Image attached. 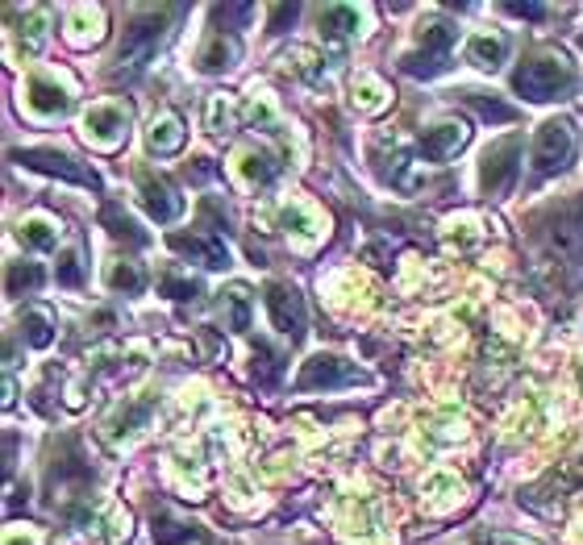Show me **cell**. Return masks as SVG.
<instances>
[{"mask_svg": "<svg viewBox=\"0 0 583 545\" xmlns=\"http://www.w3.org/2000/svg\"><path fill=\"white\" fill-rule=\"evenodd\" d=\"M175 17V9H142L138 17L130 22L125 29V38H121V50H117V67H113V79H130V75H138L150 59H155V50L163 47L167 38V22Z\"/></svg>", "mask_w": 583, "mask_h": 545, "instance_id": "6da1fadb", "label": "cell"}, {"mask_svg": "<svg viewBox=\"0 0 583 545\" xmlns=\"http://www.w3.org/2000/svg\"><path fill=\"white\" fill-rule=\"evenodd\" d=\"M513 92H521L525 100H555V96L575 92V72L571 63L559 54H537L525 59L513 72Z\"/></svg>", "mask_w": 583, "mask_h": 545, "instance_id": "7a4b0ae2", "label": "cell"}, {"mask_svg": "<svg viewBox=\"0 0 583 545\" xmlns=\"http://www.w3.org/2000/svg\"><path fill=\"white\" fill-rule=\"evenodd\" d=\"M454 42H459V25L450 22V17H429V22H421V29H417V50H409L400 67L409 75L446 72V59H450Z\"/></svg>", "mask_w": 583, "mask_h": 545, "instance_id": "3957f363", "label": "cell"}, {"mask_svg": "<svg viewBox=\"0 0 583 545\" xmlns=\"http://www.w3.org/2000/svg\"><path fill=\"white\" fill-rule=\"evenodd\" d=\"M575 146H580V138H575V125L571 121L562 117L542 121L534 134V171L537 175H555L562 166H571Z\"/></svg>", "mask_w": 583, "mask_h": 545, "instance_id": "277c9868", "label": "cell"}, {"mask_svg": "<svg viewBox=\"0 0 583 545\" xmlns=\"http://www.w3.org/2000/svg\"><path fill=\"white\" fill-rule=\"evenodd\" d=\"M521 134L509 138H496V143L479 154V191L484 196H500L517 184V171H521Z\"/></svg>", "mask_w": 583, "mask_h": 545, "instance_id": "5b68a950", "label": "cell"}, {"mask_svg": "<svg viewBox=\"0 0 583 545\" xmlns=\"http://www.w3.org/2000/svg\"><path fill=\"white\" fill-rule=\"evenodd\" d=\"M13 159L22 166H29V171H47V175H59L68 184H80V188H100V175H96L93 166L80 163V159H71L68 150L42 146V150H17Z\"/></svg>", "mask_w": 583, "mask_h": 545, "instance_id": "8992f818", "label": "cell"}, {"mask_svg": "<svg viewBox=\"0 0 583 545\" xmlns=\"http://www.w3.org/2000/svg\"><path fill=\"white\" fill-rule=\"evenodd\" d=\"M263 305H267L271 325H276L283 337L301 342L304 330H308V312H304V300H301V292H296V287H292V284H267V292H263Z\"/></svg>", "mask_w": 583, "mask_h": 545, "instance_id": "52a82bcc", "label": "cell"}, {"mask_svg": "<svg viewBox=\"0 0 583 545\" xmlns=\"http://www.w3.org/2000/svg\"><path fill=\"white\" fill-rule=\"evenodd\" d=\"M363 380V371L347 362V358L338 355H313L308 362L301 367V375H296V392H333V387H347V383H359Z\"/></svg>", "mask_w": 583, "mask_h": 545, "instance_id": "ba28073f", "label": "cell"}, {"mask_svg": "<svg viewBox=\"0 0 583 545\" xmlns=\"http://www.w3.org/2000/svg\"><path fill=\"white\" fill-rule=\"evenodd\" d=\"M125 134H130V109H121L113 100H100L84 113V138L96 150H113V146H121Z\"/></svg>", "mask_w": 583, "mask_h": 545, "instance_id": "9c48e42d", "label": "cell"}, {"mask_svg": "<svg viewBox=\"0 0 583 545\" xmlns=\"http://www.w3.org/2000/svg\"><path fill=\"white\" fill-rule=\"evenodd\" d=\"M138 191H142V209L155 216L159 225H171V221H180V216H184V196L175 191V184H171L167 175L142 171Z\"/></svg>", "mask_w": 583, "mask_h": 545, "instance_id": "30bf717a", "label": "cell"}, {"mask_svg": "<svg viewBox=\"0 0 583 545\" xmlns=\"http://www.w3.org/2000/svg\"><path fill=\"white\" fill-rule=\"evenodd\" d=\"M466 138H471V129H466L463 121L442 117L421 134V154H425L429 163H450V159H454V154L466 146Z\"/></svg>", "mask_w": 583, "mask_h": 545, "instance_id": "8fae6325", "label": "cell"}, {"mask_svg": "<svg viewBox=\"0 0 583 545\" xmlns=\"http://www.w3.org/2000/svg\"><path fill=\"white\" fill-rule=\"evenodd\" d=\"M68 104H71V96L59 79H50V75H29V79H25V109H29V113H38V117H59V113H68Z\"/></svg>", "mask_w": 583, "mask_h": 545, "instance_id": "7c38bea8", "label": "cell"}, {"mask_svg": "<svg viewBox=\"0 0 583 545\" xmlns=\"http://www.w3.org/2000/svg\"><path fill=\"white\" fill-rule=\"evenodd\" d=\"M509 59V38L496 34V29H479L466 38V63L479 67V72H500Z\"/></svg>", "mask_w": 583, "mask_h": 545, "instance_id": "4fadbf2b", "label": "cell"}, {"mask_svg": "<svg viewBox=\"0 0 583 545\" xmlns=\"http://www.w3.org/2000/svg\"><path fill=\"white\" fill-rule=\"evenodd\" d=\"M171 246L180 255H192L196 262H205V267H230V246L212 230H205V234H171Z\"/></svg>", "mask_w": 583, "mask_h": 545, "instance_id": "5bb4252c", "label": "cell"}, {"mask_svg": "<svg viewBox=\"0 0 583 545\" xmlns=\"http://www.w3.org/2000/svg\"><path fill=\"white\" fill-rule=\"evenodd\" d=\"M233 63H238V38H233V34H226V29L209 34V42H205V47H201V54H196V67H201L205 75L230 72Z\"/></svg>", "mask_w": 583, "mask_h": 545, "instance_id": "9a60e30c", "label": "cell"}, {"mask_svg": "<svg viewBox=\"0 0 583 545\" xmlns=\"http://www.w3.org/2000/svg\"><path fill=\"white\" fill-rule=\"evenodd\" d=\"M146 146H150V154H175L184 146V121L175 113H159L146 129Z\"/></svg>", "mask_w": 583, "mask_h": 545, "instance_id": "2e32d148", "label": "cell"}, {"mask_svg": "<svg viewBox=\"0 0 583 545\" xmlns=\"http://www.w3.org/2000/svg\"><path fill=\"white\" fill-rule=\"evenodd\" d=\"M251 309H255V296H251L246 284H233L221 292V317H226V325L233 333H242L251 325Z\"/></svg>", "mask_w": 583, "mask_h": 545, "instance_id": "e0dca14e", "label": "cell"}, {"mask_svg": "<svg viewBox=\"0 0 583 545\" xmlns=\"http://www.w3.org/2000/svg\"><path fill=\"white\" fill-rule=\"evenodd\" d=\"M100 25H105V13L93 9V4H75V9H68V29H71V42H75V47L96 42V38H100Z\"/></svg>", "mask_w": 583, "mask_h": 545, "instance_id": "ac0fdd59", "label": "cell"}, {"mask_svg": "<svg viewBox=\"0 0 583 545\" xmlns=\"http://www.w3.org/2000/svg\"><path fill=\"white\" fill-rule=\"evenodd\" d=\"M276 171H280V163H276L267 150H242V154H238V175H242L251 188L271 184V179H276Z\"/></svg>", "mask_w": 583, "mask_h": 545, "instance_id": "d6986e66", "label": "cell"}, {"mask_svg": "<svg viewBox=\"0 0 583 545\" xmlns=\"http://www.w3.org/2000/svg\"><path fill=\"white\" fill-rule=\"evenodd\" d=\"M280 225L288 230V234L301 237V241H313V237H321V221H317V213H313L308 205H301V200L283 205V209H280Z\"/></svg>", "mask_w": 583, "mask_h": 545, "instance_id": "ffe728a7", "label": "cell"}, {"mask_svg": "<svg viewBox=\"0 0 583 545\" xmlns=\"http://www.w3.org/2000/svg\"><path fill=\"white\" fill-rule=\"evenodd\" d=\"M17 237H22L29 250H54L59 246V225L50 221V216H25L22 230H17Z\"/></svg>", "mask_w": 583, "mask_h": 545, "instance_id": "44dd1931", "label": "cell"}, {"mask_svg": "<svg viewBox=\"0 0 583 545\" xmlns=\"http://www.w3.org/2000/svg\"><path fill=\"white\" fill-rule=\"evenodd\" d=\"M100 221H105V230H109V234L121 237V241H130V246H146V241H150V237H146V234L138 230V221L125 213L121 205H105Z\"/></svg>", "mask_w": 583, "mask_h": 545, "instance_id": "7402d4cb", "label": "cell"}, {"mask_svg": "<svg viewBox=\"0 0 583 545\" xmlns=\"http://www.w3.org/2000/svg\"><path fill=\"white\" fill-rule=\"evenodd\" d=\"M359 22H363V13L350 9V4H329V9H321V29H326L329 38H350V34H359Z\"/></svg>", "mask_w": 583, "mask_h": 545, "instance_id": "603a6c76", "label": "cell"}, {"mask_svg": "<svg viewBox=\"0 0 583 545\" xmlns=\"http://www.w3.org/2000/svg\"><path fill=\"white\" fill-rule=\"evenodd\" d=\"M25 54H38L47 42V9H25V25L17 29Z\"/></svg>", "mask_w": 583, "mask_h": 545, "instance_id": "cb8c5ba5", "label": "cell"}, {"mask_svg": "<svg viewBox=\"0 0 583 545\" xmlns=\"http://www.w3.org/2000/svg\"><path fill=\"white\" fill-rule=\"evenodd\" d=\"M159 292H163V296H171V300H196V292H201V284H196L192 275H184V271L167 267L163 275H159Z\"/></svg>", "mask_w": 583, "mask_h": 545, "instance_id": "d4e9b609", "label": "cell"}, {"mask_svg": "<svg viewBox=\"0 0 583 545\" xmlns=\"http://www.w3.org/2000/svg\"><path fill=\"white\" fill-rule=\"evenodd\" d=\"M150 412V400H142V404H130V408H117V417L109 421V437L113 442H121V437H130L134 429L142 425V417Z\"/></svg>", "mask_w": 583, "mask_h": 545, "instance_id": "484cf974", "label": "cell"}, {"mask_svg": "<svg viewBox=\"0 0 583 545\" xmlns=\"http://www.w3.org/2000/svg\"><path fill=\"white\" fill-rule=\"evenodd\" d=\"M22 337L29 342V346H50L54 342V333H50V317L47 312H38V309H25V317H22Z\"/></svg>", "mask_w": 583, "mask_h": 545, "instance_id": "4316f807", "label": "cell"}, {"mask_svg": "<svg viewBox=\"0 0 583 545\" xmlns=\"http://www.w3.org/2000/svg\"><path fill=\"white\" fill-rule=\"evenodd\" d=\"M354 104L363 109V113H379L384 104H388V92H384V84L372 79V75H363L359 84H354Z\"/></svg>", "mask_w": 583, "mask_h": 545, "instance_id": "83f0119b", "label": "cell"}, {"mask_svg": "<svg viewBox=\"0 0 583 545\" xmlns=\"http://www.w3.org/2000/svg\"><path fill=\"white\" fill-rule=\"evenodd\" d=\"M142 271H138V262H113V271H109V287L113 292H125V296H138L142 292Z\"/></svg>", "mask_w": 583, "mask_h": 545, "instance_id": "f1b7e54d", "label": "cell"}, {"mask_svg": "<svg viewBox=\"0 0 583 545\" xmlns=\"http://www.w3.org/2000/svg\"><path fill=\"white\" fill-rule=\"evenodd\" d=\"M59 284L63 287H84V255H80V246H68L63 255H59Z\"/></svg>", "mask_w": 583, "mask_h": 545, "instance_id": "f546056e", "label": "cell"}, {"mask_svg": "<svg viewBox=\"0 0 583 545\" xmlns=\"http://www.w3.org/2000/svg\"><path fill=\"white\" fill-rule=\"evenodd\" d=\"M42 284V271H38V262H9V296H22L25 292H34V287Z\"/></svg>", "mask_w": 583, "mask_h": 545, "instance_id": "4dcf8cb0", "label": "cell"}, {"mask_svg": "<svg viewBox=\"0 0 583 545\" xmlns=\"http://www.w3.org/2000/svg\"><path fill=\"white\" fill-rule=\"evenodd\" d=\"M155 542L159 545H175V542H196V533L187 524L171 521V517H155Z\"/></svg>", "mask_w": 583, "mask_h": 545, "instance_id": "1f68e13d", "label": "cell"}, {"mask_svg": "<svg viewBox=\"0 0 583 545\" xmlns=\"http://www.w3.org/2000/svg\"><path fill=\"white\" fill-rule=\"evenodd\" d=\"M466 104L479 113L484 121H513V104H496V100H484L479 92H466Z\"/></svg>", "mask_w": 583, "mask_h": 545, "instance_id": "d6a6232c", "label": "cell"}, {"mask_svg": "<svg viewBox=\"0 0 583 545\" xmlns=\"http://www.w3.org/2000/svg\"><path fill=\"white\" fill-rule=\"evenodd\" d=\"M446 237H450V246H459V250H475V246H479V230H475V221H454Z\"/></svg>", "mask_w": 583, "mask_h": 545, "instance_id": "836d02e7", "label": "cell"}, {"mask_svg": "<svg viewBox=\"0 0 583 545\" xmlns=\"http://www.w3.org/2000/svg\"><path fill=\"white\" fill-rule=\"evenodd\" d=\"M209 125L217 129V134H221V129H230V125H233V104L226 100V96H217V100H212Z\"/></svg>", "mask_w": 583, "mask_h": 545, "instance_id": "e575fe53", "label": "cell"}]
</instances>
